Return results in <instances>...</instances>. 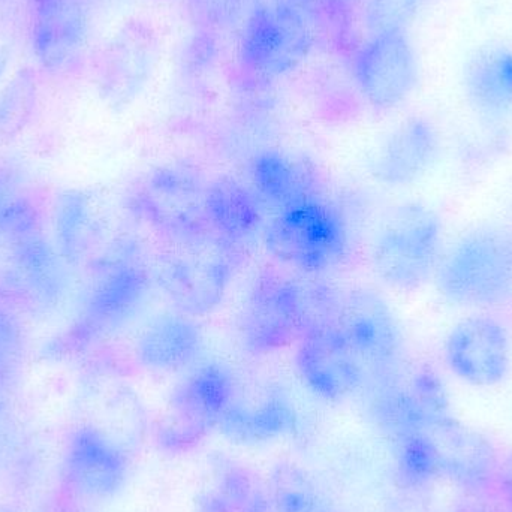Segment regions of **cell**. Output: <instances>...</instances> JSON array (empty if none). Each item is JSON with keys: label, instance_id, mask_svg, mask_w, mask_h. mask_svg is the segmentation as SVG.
I'll return each mask as SVG.
<instances>
[{"label": "cell", "instance_id": "obj_18", "mask_svg": "<svg viewBox=\"0 0 512 512\" xmlns=\"http://www.w3.org/2000/svg\"><path fill=\"white\" fill-rule=\"evenodd\" d=\"M249 174L256 197L277 212L321 198L315 171L279 150L258 153Z\"/></svg>", "mask_w": 512, "mask_h": 512}, {"label": "cell", "instance_id": "obj_12", "mask_svg": "<svg viewBox=\"0 0 512 512\" xmlns=\"http://www.w3.org/2000/svg\"><path fill=\"white\" fill-rule=\"evenodd\" d=\"M448 370L472 387L501 384L511 367V339L504 322L490 313H475L457 322L444 345Z\"/></svg>", "mask_w": 512, "mask_h": 512}, {"label": "cell", "instance_id": "obj_15", "mask_svg": "<svg viewBox=\"0 0 512 512\" xmlns=\"http://www.w3.org/2000/svg\"><path fill=\"white\" fill-rule=\"evenodd\" d=\"M441 137L424 117L400 123L379 147L370 162V173L391 188L414 185L426 176L439 159Z\"/></svg>", "mask_w": 512, "mask_h": 512}, {"label": "cell", "instance_id": "obj_10", "mask_svg": "<svg viewBox=\"0 0 512 512\" xmlns=\"http://www.w3.org/2000/svg\"><path fill=\"white\" fill-rule=\"evenodd\" d=\"M352 68L361 95L376 110L400 107L417 86V54L403 29L370 35L358 47Z\"/></svg>", "mask_w": 512, "mask_h": 512}, {"label": "cell", "instance_id": "obj_5", "mask_svg": "<svg viewBox=\"0 0 512 512\" xmlns=\"http://www.w3.org/2000/svg\"><path fill=\"white\" fill-rule=\"evenodd\" d=\"M264 245L280 264L316 274L345 256L348 230L339 212L318 198L277 212L265 227Z\"/></svg>", "mask_w": 512, "mask_h": 512}, {"label": "cell", "instance_id": "obj_8", "mask_svg": "<svg viewBox=\"0 0 512 512\" xmlns=\"http://www.w3.org/2000/svg\"><path fill=\"white\" fill-rule=\"evenodd\" d=\"M236 391L230 370L222 364L195 367L174 390L159 424V441L170 447H186L200 441L219 426Z\"/></svg>", "mask_w": 512, "mask_h": 512}, {"label": "cell", "instance_id": "obj_28", "mask_svg": "<svg viewBox=\"0 0 512 512\" xmlns=\"http://www.w3.org/2000/svg\"><path fill=\"white\" fill-rule=\"evenodd\" d=\"M495 483L502 499H504L505 505L512 512V451L504 457L502 462H499Z\"/></svg>", "mask_w": 512, "mask_h": 512}, {"label": "cell", "instance_id": "obj_13", "mask_svg": "<svg viewBox=\"0 0 512 512\" xmlns=\"http://www.w3.org/2000/svg\"><path fill=\"white\" fill-rule=\"evenodd\" d=\"M87 36V0H29L30 48L45 71L63 72L77 65Z\"/></svg>", "mask_w": 512, "mask_h": 512}, {"label": "cell", "instance_id": "obj_6", "mask_svg": "<svg viewBox=\"0 0 512 512\" xmlns=\"http://www.w3.org/2000/svg\"><path fill=\"white\" fill-rule=\"evenodd\" d=\"M336 322L372 382L405 369V342L390 304L372 289H355L340 298L334 310Z\"/></svg>", "mask_w": 512, "mask_h": 512}, {"label": "cell", "instance_id": "obj_19", "mask_svg": "<svg viewBox=\"0 0 512 512\" xmlns=\"http://www.w3.org/2000/svg\"><path fill=\"white\" fill-rule=\"evenodd\" d=\"M203 351V334L191 316H156L138 345L141 363L155 372L176 373L194 366Z\"/></svg>", "mask_w": 512, "mask_h": 512}, {"label": "cell", "instance_id": "obj_26", "mask_svg": "<svg viewBox=\"0 0 512 512\" xmlns=\"http://www.w3.org/2000/svg\"><path fill=\"white\" fill-rule=\"evenodd\" d=\"M420 3L421 0H367L361 14L370 35H375L384 30L403 29Z\"/></svg>", "mask_w": 512, "mask_h": 512}, {"label": "cell", "instance_id": "obj_21", "mask_svg": "<svg viewBox=\"0 0 512 512\" xmlns=\"http://www.w3.org/2000/svg\"><path fill=\"white\" fill-rule=\"evenodd\" d=\"M206 218L212 233L240 245L258 233L262 203L254 189L231 177H221L207 183Z\"/></svg>", "mask_w": 512, "mask_h": 512}, {"label": "cell", "instance_id": "obj_3", "mask_svg": "<svg viewBox=\"0 0 512 512\" xmlns=\"http://www.w3.org/2000/svg\"><path fill=\"white\" fill-rule=\"evenodd\" d=\"M444 254L441 216L423 203H403L385 216L373 240V271L388 288L411 292L435 277Z\"/></svg>", "mask_w": 512, "mask_h": 512}, {"label": "cell", "instance_id": "obj_23", "mask_svg": "<svg viewBox=\"0 0 512 512\" xmlns=\"http://www.w3.org/2000/svg\"><path fill=\"white\" fill-rule=\"evenodd\" d=\"M197 512H273V508L265 483L240 466H230L203 493Z\"/></svg>", "mask_w": 512, "mask_h": 512}, {"label": "cell", "instance_id": "obj_24", "mask_svg": "<svg viewBox=\"0 0 512 512\" xmlns=\"http://www.w3.org/2000/svg\"><path fill=\"white\" fill-rule=\"evenodd\" d=\"M265 486L273 512H336L312 478L297 466H277Z\"/></svg>", "mask_w": 512, "mask_h": 512}, {"label": "cell", "instance_id": "obj_20", "mask_svg": "<svg viewBox=\"0 0 512 512\" xmlns=\"http://www.w3.org/2000/svg\"><path fill=\"white\" fill-rule=\"evenodd\" d=\"M295 412L282 391L264 388L256 396L243 397L234 391L219 429L240 441H261L288 432L294 427Z\"/></svg>", "mask_w": 512, "mask_h": 512}, {"label": "cell", "instance_id": "obj_27", "mask_svg": "<svg viewBox=\"0 0 512 512\" xmlns=\"http://www.w3.org/2000/svg\"><path fill=\"white\" fill-rule=\"evenodd\" d=\"M195 9L207 18V23L222 24L234 20L239 12L240 0H192Z\"/></svg>", "mask_w": 512, "mask_h": 512}, {"label": "cell", "instance_id": "obj_11", "mask_svg": "<svg viewBox=\"0 0 512 512\" xmlns=\"http://www.w3.org/2000/svg\"><path fill=\"white\" fill-rule=\"evenodd\" d=\"M312 47V33L300 9L274 3L255 9L246 23L242 59L259 77L288 74L303 62Z\"/></svg>", "mask_w": 512, "mask_h": 512}, {"label": "cell", "instance_id": "obj_4", "mask_svg": "<svg viewBox=\"0 0 512 512\" xmlns=\"http://www.w3.org/2000/svg\"><path fill=\"white\" fill-rule=\"evenodd\" d=\"M315 318L303 286L283 271L265 268L246 294L239 318L240 342L249 354H274L300 339Z\"/></svg>", "mask_w": 512, "mask_h": 512}, {"label": "cell", "instance_id": "obj_22", "mask_svg": "<svg viewBox=\"0 0 512 512\" xmlns=\"http://www.w3.org/2000/svg\"><path fill=\"white\" fill-rule=\"evenodd\" d=\"M466 93L472 105L489 119L512 113V50L481 51L466 69Z\"/></svg>", "mask_w": 512, "mask_h": 512}, {"label": "cell", "instance_id": "obj_25", "mask_svg": "<svg viewBox=\"0 0 512 512\" xmlns=\"http://www.w3.org/2000/svg\"><path fill=\"white\" fill-rule=\"evenodd\" d=\"M396 442L397 471L405 486L420 489L441 475L438 451L426 430Z\"/></svg>", "mask_w": 512, "mask_h": 512}, {"label": "cell", "instance_id": "obj_29", "mask_svg": "<svg viewBox=\"0 0 512 512\" xmlns=\"http://www.w3.org/2000/svg\"><path fill=\"white\" fill-rule=\"evenodd\" d=\"M9 65V51L5 47L0 48V75L5 72L6 66Z\"/></svg>", "mask_w": 512, "mask_h": 512}, {"label": "cell", "instance_id": "obj_1", "mask_svg": "<svg viewBox=\"0 0 512 512\" xmlns=\"http://www.w3.org/2000/svg\"><path fill=\"white\" fill-rule=\"evenodd\" d=\"M239 264L237 245L209 231L167 240L156 256L155 280L176 312L198 318L221 306Z\"/></svg>", "mask_w": 512, "mask_h": 512}, {"label": "cell", "instance_id": "obj_16", "mask_svg": "<svg viewBox=\"0 0 512 512\" xmlns=\"http://www.w3.org/2000/svg\"><path fill=\"white\" fill-rule=\"evenodd\" d=\"M156 38L143 21H128L101 56V83L114 98H131L149 80L156 62Z\"/></svg>", "mask_w": 512, "mask_h": 512}, {"label": "cell", "instance_id": "obj_14", "mask_svg": "<svg viewBox=\"0 0 512 512\" xmlns=\"http://www.w3.org/2000/svg\"><path fill=\"white\" fill-rule=\"evenodd\" d=\"M128 474V456L114 439L96 429L75 433L66 451L65 477L77 495L89 501L113 498Z\"/></svg>", "mask_w": 512, "mask_h": 512}, {"label": "cell", "instance_id": "obj_17", "mask_svg": "<svg viewBox=\"0 0 512 512\" xmlns=\"http://www.w3.org/2000/svg\"><path fill=\"white\" fill-rule=\"evenodd\" d=\"M426 432L438 451L441 475L465 487H481L495 481L498 456L483 435L462 426L453 417L432 424Z\"/></svg>", "mask_w": 512, "mask_h": 512}, {"label": "cell", "instance_id": "obj_7", "mask_svg": "<svg viewBox=\"0 0 512 512\" xmlns=\"http://www.w3.org/2000/svg\"><path fill=\"white\" fill-rule=\"evenodd\" d=\"M206 189L201 174L188 165L156 168L138 191V215L167 240L209 233Z\"/></svg>", "mask_w": 512, "mask_h": 512}, {"label": "cell", "instance_id": "obj_30", "mask_svg": "<svg viewBox=\"0 0 512 512\" xmlns=\"http://www.w3.org/2000/svg\"><path fill=\"white\" fill-rule=\"evenodd\" d=\"M0 512H11V511H0Z\"/></svg>", "mask_w": 512, "mask_h": 512}, {"label": "cell", "instance_id": "obj_2", "mask_svg": "<svg viewBox=\"0 0 512 512\" xmlns=\"http://www.w3.org/2000/svg\"><path fill=\"white\" fill-rule=\"evenodd\" d=\"M436 289L463 309H498L512 301V236L498 227H480L442 254Z\"/></svg>", "mask_w": 512, "mask_h": 512}, {"label": "cell", "instance_id": "obj_9", "mask_svg": "<svg viewBox=\"0 0 512 512\" xmlns=\"http://www.w3.org/2000/svg\"><path fill=\"white\" fill-rule=\"evenodd\" d=\"M295 364L303 384L321 399L340 402L366 381V370L333 318H315L297 340Z\"/></svg>", "mask_w": 512, "mask_h": 512}]
</instances>
